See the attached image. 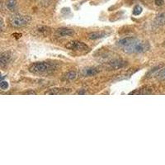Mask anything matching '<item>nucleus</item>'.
Here are the masks:
<instances>
[{
  "label": "nucleus",
  "instance_id": "1",
  "mask_svg": "<svg viewBox=\"0 0 165 165\" xmlns=\"http://www.w3.org/2000/svg\"><path fill=\"white\" fill-rule=\"evenodd\" d=\"M57 70V65L55 63L41 61L35 62L29 67V71L34 74H50Z\"/></svg>",
  "mask_w": 165,
  "mask_h": 165
},
{
  "label": "nucleus",
  "instance_id": "2",
  "mask_svg": "<svg viewBox=\"0 0 165 165\" xmlns=\"http://www.w3.org/2000/svg\"><path fill=\"white\" fill-rule=\"evenodd\" d=\"M149 44L146 41H143L135 38V40L130 43L126 48H125L123 50L126 53H143L149 50Z\"/></svg>",
  "mask_w": 165,
  "mask_h": 165
},
{
  "label": "nucleus",
  "instance_id": "3",
  "mask_svg": "<svg viewBox=\"0 0 165 165\" xmlns=\"http://www.w3.org/2000/svg\"><path fill=\"white\" fill-rule=\"evenodd\" d=\"M31 18L29 16H23V15H12L9 18V24L16 28L23 27L25 26L28 25L31 22Z\"/></svg>",
  "mask_w": 165,
  "mask_h": 165
},
{
  "label": "nucleus",
  "instance_id": "4",
  "mask_svg": "<svg viewBox=\"0 0 165 165\" xmlns=\"http://www.w3.org/2000/svg\"><path fill=\"white\" fill-rule=\"evenodd\" d=\"M66 48L71 50H75V51H85L89 50V47L85 43L78 41H73L69 42L66 45Z\"/></svg>",
  "mask_w": 165,
  "mask_h": 165
},
{
  "label": "nucleus",
  "instance_id": "5",
  "mask_svg": "<svg viewBox=\"0 0 165 165\" xmlns=\"http://www.w3.org/2000/svg\"><path fill=\"white\" fill-rule=\"evenodd\" d=\"M126 65H127L126 61L121 59H116L107 62L106 66L109 70H117L123 69Z\"/></svg>",
  "mask_w": 165,
  "mask_h": 165
},
{
  "label": "nucleus",
  "instance_id": "6",
  "mask_svg": "<svg viewBox=\"0 0 165 165\" xmlns=\"http://www.w3.org/2000/svg\"><path fill=\"white\" fill-rule=\"evenodd\" d=\"M56 35L60 37L65 36H73L74 35V31L68 27H60L56 30Z\"/></svg>",
  "mask_w": 165,
  "mask_h": 165
},
{
  "label": "nucleus",
  "instance_id": "7",
  "mask_svg": "<svg viewBox=\"0 0 165 165\" xmlns=\"http://www.w3.org/2000/svg\"><path fill=\"white\" fill-rule=\"evenodd\" d=\"M12 59V55L8 51L5 52H2L0 55V65L1 67H4L6 66Z\"/></svg>",
  "mask_w": 165,
  "mask_h": 165
},
{
  "label": "nucleus",
  "instance_id": "8",
  "mask_svg": "<svg viewBox=\"0 0 165 165\" xmlns=\"http://www.w3.org/2000/svg\"><path fill=\"white\" fill-rule=\"evenodd\" d=\"M70 89H66V88H55V89H50L49 91L46 92V94L50 95H57V94H65L70 93Z\"/></svg>",
  "mask_w": 165,
  "mask_h": 165
},
{
  "label": "nucleus",
  "instance_id": "9",
  "mask_svg": "<svg viewBox=\"0 0 165 165\" xmlns=\"http://www.w3.org/2000/svg\"><path fill=\"white\" fill-rule=\"evenodd\" d=\"M99 73V70L96 68H92V67H89V68H85L82 70V74L83 76L85 77H91L97 75V74Z\"/></svg>",
  "mask_w": 165,
  "mask_h": 165
},
{
  "label": "nucleus",
  "instance_id": "10",
  "mask_svg": "<svg viewBox=\"0 0 165 165\" xmlns=\"http://www.w3.org/2000/svg\"><path fill=\"white\" fill-rule=\"evenodd\" d=\"M107 34L104 31H93V32H90L88 35V38L89 40H98L101 38H103L106 36Z\"/></svg>",
  "mask_w": 165,
  "mask_h": 165
},
{
  "label": "nucleus",
  "instance_id": "11",
  "mask_svg": "<svg viewBox=\"0 0 165 165\" xmlns=\"http://www.w3.org/2000/svg\"><path fill=\"white\" fill-rule=\"evenodd\" d=\"M151 93H153V89L148 86L143 87L141 89H138L137 91L130 93V94H151Z\"/></svg>",
  "mask_w": 165,
  "mask_h": 165
},
{
  "label": "nucleus",
  "instance_id": "12",
  "mask_svg": "<svg viewBox=\"0 0 165 165\" xmlns=\"http://www.w3.org/2000/svg\"><path fill=\"white\" fill-rule=\"evenodd\" d=\"M77 77H78V74L75 71H69L63 75L62 78L65 81H73L76 79Z\"/></svg>",
  "mask_w": 165,
  "mask_h": 165
},
{
  "label": "nucleus",
  "instance_id": "13",
  "mask_svg": "<svg viewBox=\"0 0 165 165\" xmlns=\"http://www.w3.org/2000/svg\"><path fill=\"white\" fill-rule=\"evenodd\" d=\"M154 22L159 26L165 25V12H160L158 14L154 19Z\"/></svg>",
  "mask_w": 165,
  "mask_h": 165
},
{
  "label": "nucleus",
  "instance_id": "14",
  "mask_svg": "<svg viewBox=\"0 0 165 165\" xmlns=\"http://www.w3.org/2000/svg\"><path fill=\"white\" fill-rule=\"evenodd\" d=\"M37 31L43 35H47L50 34V29L48 27H46V26H41L37 28Z\"/></svg>",
  "mask_w": 165,
  "mask_h": 165
},
{
  "label": "nucleus",
  "instance_id": "15",
  "mask_svg": "<svg viewBox=\"0 0 165 165\" xmlns=\"http://www.w3.org/2000/svg\"><path fill=\"white\" fill-rule=\"evenodd\" d=\"M17 6V0H7L6 3V7L10 11H14Z\"/></svg>",
  "mask_w": 165,
  "mask_h": 165
},
{
  "label": "nucleus",
  "instance_id": "16",
  "mask_svg": "<svg viewBox=\"0 0 165 165\" xmlns=\"http://www.w3.org/2000/svg\"><path fill=\"white\" fill-rule=\"evenodd\" d=\"M156 77H157V78H159L160 80L165 79V68L160 70L156 74Z\"/></svg>",
  "mask_w": 165,
  "mask_h": 165
},
{
  "label": "nucleus",
  "instance_id": "17",
  "mask_svg": "<svg viewBox=\"0 0 165 165\" xmlns=\"http://www.w3.org/2000/svg\"><path fill=\"white\" fill-rule=\"evenodd\" d=\"M142 11H143V8H142L140 6V5H136L134 7V9H133V14L135 16H139L142 12Z\"/></svg>",
  "mask_w": 165,
  "mask_h": 165
},
{
  "label": "nucleus",
  "instance_id": "18",
  "mask_svg": "<svg viewBox=\"0 0 165 165\" xmlns=\"http://www.w3.org/2000/svg\"><path fill=\"white\" fill-rule=\"evenodd\" d=\"M0 88L2 90H6L7 88H8V82L7 81H4L3 79L1 81V83H0Z\"/></svg>",
  "mask_w": 165,
  "mask_h": 165
},
{
  "label": "nucleus",
  "instance_id": "19",
  "mask_svg": "<svg viewBox=\"0 0 165 165\" xmlns=\"http://www.w3.org/2000/svg\"><path fill=\"white\" fill-rule=\"evenodd\" d=\"M154 3L157 6H163L164 4V0H154Z\"/></svg>",
  "mask_w": 165,
  "mask_h": 165
},
{
  "label": "nucleus",
  "instance_id": "20",
  "mask_svg": "<svg viewBox=\"0 0 165 165\" xmlns=\"http://www.w3.org/2000/svg\"><path fill=\"white\" fill-rule=\"evenodd\" d=\"M1 30H3V18H1Z\"/></svg>",
  "mask_w": 165,
  "mask_h": 165
},
{
  "label": "nucleus",
  "instance_id": "21",
  "mask_svg": "<svg viewBox=\"0 0 165 165\" xmlns=\"http://www.w3.org/2000/svg\"><path fill=\"white\" fill-rule=\"evenodd\" d=\"M24 94H35V92H26V93H23Z\"/></svg>",
  "mask_w": 165,
  "mask_h": 165
}]
</instances>
